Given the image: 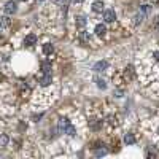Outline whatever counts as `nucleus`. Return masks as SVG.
<instances>
[{
    "mask_svg": "<svg viewBox=\"0 0 159 159\" xmlns=\"http://www.w3.org/2000/svg\"><path fill=\"white\" fill-rule=\"evenodd\" d=\"M53 2H54V3H58V5H62V6H64L65 3H67V0H53Z\"/></svg>",
    "mask_w": 159,
    "mask_h": 159,
    "instance_id": "nucleus-26",
    "label": "nucleus"
},
{
    "mask_svg": "<svg viewBox=\"0 0 159 159\" xmlns=\"http://www.w3.org/2000/svg\"><path fill=\"white\" fill-rule=\"evenodd\" d=\"M151 58H153L156 62H159V51H154V53L151 54Z\"/></svg>",
    "mask_w": 159,
    "mask_h": 159,
    "instance_id": "nucleus-25",
    "label": "nucleus"
},
{
    "mask_svg": "<svg viewBox=\"0 0 159 159\" xmlns=\"http://www.w3.org/2000/svg\"><path fill=\"white\" fill-rule=\"evenodd\" d=\"M146 156H148V157H154V156H159V153L156 151V149H153V148H149L148 151H146Z\"/></svg>",
    "mask_w": 159,
    "mask_h": 159,
    "instance_id": "nucleus-20",
    "label": "nucleus"
},
{
    "mask_svg": "<svg viewBox=\"0 0 159 159\" xmlns=\"http://www.w3.org/2000/svg\"><path fill=\"white\" fill-rule=\"evenodd\" d=\"M8 142H10V138H8V135H0V146H6Z\"/></svg>",
    "mask_w": 159,
    "mask_h": 159,
    "instance_id": "nucleus-16",
    "label": "nucleus"
},
{
    "mask_svg": "<svg viewBox=\"0 0 159 159\" xmlns=\"http://www.w3.org/2000/svg\"><path fill=\"white\" fill-rule=\"evenodd\" d=\"M92 11L102 13V11H104V3H102V2H94V5H92Z\"/></svg>",
    "mask_w": 159,
    "mask_h": 159,
    "instance_id": "nucleus-12",
    "label": "nucleus"
},
{
    "mask_svg": "<svg viewBox=\"0 0 159 159\" xmlns=\"http://www.w3.org/2000/svg\"><path fill=\"white\" fill-rule=\"evenodd\" d=\"M80 40H81V42H88V40H89V35L85 34V32H81V34H80Z\"/></svg>",
    "mask_w": 159,
    "mask_h": 159,
    "instance_id": "nucleus-22",
    "label": "nucleus"
},
{
    "mask_svg": "<svg viewBox=\"0 0 159 159\" xmlns=\"http://www.w3.org/2000/svg\"><path fill=\"white\" fill-rule=\"evenodd\" d=\"M22 2H26V0H22Z\"/></svg>",
    "mask_w": 159,
    "mask_h": 159,
    "instance_id": "nucleus-30",
    "label": "nucleus"
},
{
    "mask_svg": "<svg viewBox=\"0 0 159 159\" xmlns=\"http://www.w3.org/2000/svg\"><path fill=\"white\" fill-rule=\"evenodd\" d=\"M96 83H97V86H99V88H102V89H105V88H107L105 80H102V78H96Z\"/></svg>",
    "mask_w": 159,
    "mask_h": 159,
    "instance_id": "nucleus-18",
    "label": "nucleus"
},
{
    "mask_svg": "<svg viewBox=\"0 0 159 159\" xmlns=\"http://www.w3.org/2000/svg\"><path fill=\"white\" fill-rule=\"evenodd\" d=\"M115 96H116V97H123V91L116 89V91H115Z\"/></svg>",
    "mask_w": 159,
    "mask_h": 159,
    "instance_id": "nucleus-27",
    "label": "nucleus"
},
{
    "mask_svg": "<svg viewBox=\"0 0 159 159\" xmlns=\"http://www.w3.org/2000/svg\"><path fill=\"white\" fill-rule=\"evenodd\" d=\"M140 10H142L146 16L151 14V6H149V5H142V6H140Z\"/></svg>",
    "mask_w": 159,
    "mask_h": 159,
    "instance_id": "nucleus-17",
    "label": "nucleus"
},
{
    "mask_svg": "<svg viewBox=\"0 0 159 159\" xmlns=\"http://www.w3.org/2000/svg\"><path fill=\"white\" fill-rule=\"evenodd\" d=\"M69 124V119H65V118H61L59 119V132H64V129H65V126Z\"/></svg>",
    "mask_w": 159,
    "mask_h": 159,
    "instance_id": "nucleus-14",
    "label": "nucleus"
},
{
    "mask_svg": "<svg viewBox=\"0 0 159 159\" xmlns=\"http://www.w3.org/2000/svg\"><path fill=\"white\" fill-rule=\"evenodd\" d=\"M24 45H26V46H34V45H37V35H34V34L27 35L26 38H24Z\"/></svg>",
    "mask_w": 159,
    "mask_h": 159,
    "instance_id": "nucleus-5",
    "label": "nucleus"
},
{
    "mask_svg": "<svg viewBox=\"0 0 159 159\" xmlns=\"http://www.w3.org/2000/svg\"><path fill=\"white\" fill-rule=\"evenodd\" d=\"M99 37H104L105 34H107V27H105V24H97L96 26V30H94Z\"/></svg>",
    "mask_w": 159,
    "mask_h": 159,
    "instance_id": "nucleus-9",
    "label": "nucleus"
},
{
    "mask_svg": "<svg viewBox=\"0 0 159 159\" xmlns=\"http://www.w3.org/2000/svg\"><path fill=\"white\" fill-rule=\"evenodd\" d=\"M104 19H105V22H113V21L116 19V13H115L113 10L104 11Z\"/></svg>",
    "mask_w": 159,
    "mask_h": 159,
    "instance_id": "nucleus-3",
    "label": "nucleus"
},
{
    "mask_svg": "<svg viewBox=\"0 0 159 159\" xmlns=\"http://www.w3.org/2000/svg\"><path fill=\"white\" fill-rule=\"evenodd\" d=\"M42 118H43V115H42V113H38V115H34V119H35V121H38V119H42Z\"/></svg>",
    "mask_w": 159,
    "mask_h": 159,
    "instance_id": "nucleus-28",
    "label": "nucleus"
},
{
    "mask_svg": "<svg viewBox=\"0 0 159 159\" xmlns=\"http://www.w3.org/2000/svg\"><path fill=\"white\" fill-rule=\"evenodd\" d=\"M11 24V19L8 16H0V29H6V27H10Z\"/></svg>",
    "mask_w": 159,
    "mask_h": 159,
    "instance_id": "nucleus-7",
    "label": "nucleus"
},
{
    "mask_svg": "<svg viewBox=\"0 0 159 159\" xmlns=\"http://www.w3.org/2000/svg\"><path fill=\"white\" fill-rule=\"evenodd\" d=\"M124 70H126V72H124V75H126V77L130 80V78H132V75H134V72H132V67H126Z\"/></svg>",
    "mask_w": 159,
    "mask_h": 159,
    "instance_id": "nucleus-21",
    "label": "nucleus"
},
{
    "mask_svg": "<svg viewBox=\"0 0 159 159\" xmlns=\"http://www.w3.org/2000/svg\"><path fill=\"white\" fill-rule=\"evenodd\" d=\"M75 24H77V27H85V26L88 24V21H86L83 16H78V18H77V21H75Z\"/></svg>",
    "mask_w": 159,
    "mask_h": 159,
    "instance_id": "nucleus-13",
    "label": "nucleus"
},
{
    "mask_svg": "<svg viewBox=\"0 0 159 159\" xmlns=\"http://www.w3.org/2000/svg\"><path fill=\"white\" fill-rule=\"evenodd\" d=\"M145 18H146V14L142 11V10H138V13L134 16V24L135 26H138V24H142L143 22V19H145Z\"/></svg>",
    "mask_w": 159,
    "mask_h": 159,
    "instance_id": "nucleus-6",
    "label": "nucleus"
},
{
    "mask_svg": "<svg viewBox=\"0 0 159 159\" xmlns=\"http://www.w3.org/2000/svg\"><path fill=\"white\" fill-rule=\"evenodd\" d=\"M43 53H45L46 56H51V54L54 53V46H53L51 43H45V45H43Z\"/></svg>",
    "mask_w": 159,
    "mask_h": 159,
    "instance_id": "nucleus-10",
    "label": "nucleus"
},
{
    "mask_svg": "<svg viewBox=\"0 0 159 159\" xmlns=\"http://www.w3.org/2000/svg\"><path fill=\"white\" fill-rule=\"evenodd\" d=\"M104 154H107V149H96V156H104Z\"/></svg>",
    "mask_w": 159,
    "mask_h": 159,
    "instance_id": "nucleus-23",
    "label": "nucleus"
},
{
    "mask_svg": "<svg viewBox=\"0 0 159 159\" xmlns=\"http://www.w3.org/2000/svg\"><path fill=\"white\" fill-rule=\"evenodd\" d=\"M16 10H18L16 2H13V0L6 2V5H5V13H6V14H13V13H16Z\"/></svg>",
    "mask_w": 159,
    "mask_h": 159,
    "instance_id": "nucleus-1",
    "label": "nucleus"
},
{
    "mask_svg": "<svg viewBox=\"0 0 159 159\" xmlns=\"http://www.w3.org/2000/svg\"><path fill=\"white\" fill-rule=\"evenodd\" d=\"M107 67H108V62L107 61H99V62L94 64L92 70H94V72H104V70H107Z\"/></svg>",
    "mask_w": 159,
    "mask_h": 159,
    "instance_id": "nucleus-2",
    "label": "nucleus"
},
{
    "mask_svg": "<svg viewBox=\"0 0 159 159\" xmlns=\"http://www.w3.org/2000/svg\"><path fill=\"white\" fill-rule=\"evenodd\" d=\"M53 83V77H51V73H45V77L40 80V85L43 86V88H46V86H50Z\"/></svg>",
    "mask_w": 159,
    "mask_h": 159,
    "instance_id": "nucleus-4",
    "label": "nucleus"
},
{
    "mask_svg": "<svg viewBox=\"0 0 159 159\" xmlns=\"http://www.w3.org/2000/svg\"><path fill=\"white\" fill-rule=\"evenodd\" d=\"M153 29H156V30H159V16L156 18V19L153 21Z\"/></svg>",
    "mask_w": 159,
    "mask_h": 159,
    "instance_id": "nucleus-24",
    "label": "nucleus"
},
{
    "mask_svg": "<svg viewBox=\"0 0 159 159\" xmlns=\"http://www.w3.org/2000/svg\"><path fill=\"white\" fill-rule=\"evenodd\" d=\"M75 3H81V2H85V0H73Z\"/></svg>",
    "mask_w": 159,
    "mask_h": 159,
    "instance_id": "nucleus-29",
    "label": "nucleus"
},
{
    "mask_svg": "<svg viewBox=\"0 0 159 159\" xmlns=\"http://www.w3.org/2000/svg\"><path fill=\"white\" fill-rule=\"evenodd\" d=\"M124 142H126L127 145H134V143L137 142V138H135V135H134V134H126Z\"/></svg>",
    "mask_w": 159,
    "mask_h": 159,
    "instance_id": "nucleus-11",
    "label": "nucleus"
},
{
    "mask_svg": "<svg viewBox=\"0 0 159 159\" xmlns=\"http://www.w3.org/2000/svg\"><path fill=\"white\" fill-rule=\"evenodd\" d=\"M42 72L43 73H51V64L50 62H42Z\"/></svg>",
    "mask_w": 159,
    "mask_h": 159,
    "instance_id": "nucleus-15",
    "label": "nucleus"
},
{
    "mask_svg": "<svg viewBox=\"0 0 159 159\" xmlns=\"http://www.w3.org/2000/svg\"><path fill=\"white\" fill-rule=\"evenodd\" d=\"M107 121H108V124H110V126H116V116L110 115V116H107Z\"/></svg>",
    "mask_w": 159,
    "mask_h": 159,
    "instance_id": "nucleus-19",
    "label": "nucleus"
},
{
    "mask_svg": "<svg viewBox=\"0 0 159 159\" xmlns=\"http://www.w3.org/2000/svg\"><path fill=\"white\" fill-rule=\"evenodd\" d=\"M64 134H67V135H70V137H75L77 135V129H75V126H72L70 123L65 126V129H64Z\"/></svg>",
    "mask_w": 159,
    "mask_h": 159,
    "instance_id": "nucleus-8",
    "label": "nucleus"
}]
</instances>
